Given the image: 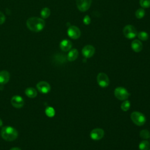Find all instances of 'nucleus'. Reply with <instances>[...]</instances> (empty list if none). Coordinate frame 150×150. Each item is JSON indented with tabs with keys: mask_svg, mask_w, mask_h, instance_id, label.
Wrapping results in <instances>:
<instances>
[{
	"mask_svg": "<svg viewBox=\"0 0 150 150\" xmlns=\"http://www.w3.org/2000/svg\"><path fill=\"white\" fill-rule=\"evenodd\" d=\"M26 25L27 27L32 31L39 32L44 28L45 26V22L41 18L32 17L27 20Z\"/></svg>",
	"mask_w": 150,
	"mask_h": 150,
	"instance_id": "f257e3e1",
	"label": "nucleus"
},
{
	"mask_svg": "<svg viewBox=\"0 0 150 150\" xmlns=\"http://www.w3.org/2000/svg\"><path fill=\"white\" fill-rule=\"evenodd\" d=\"M1 136L6 141H13L15 140L18 135L17 130L12 127L6 126L2 128L1 132Z\"/></svg>",
	"mask_w": 150,
	"mask_h": 150,
	"instance_id": "f03ea898",
	"label": "nucleus"
},
{
	"mask_svg": "<svg viewBox=\"0 0 150 150\" xmlns=\"http://www.w3.org/2000/svg\"><path fill=\"white\" fill-rule=\"evenodd\" d=\"M131 119L132 122L138 126H142L146 122V117L145 115L138 111H134L131 113Z\"/></svg>",
	"mask_w": 150,
	"mask_h": 150,
	"instance_id": "7ed1b4c3",
	"label": "nucleus"
},
{
	"mask_svg": "<svg viewBox=\"0 0 150 150\" xmlns=\"http://www.w3.org/2000/svg\"><path fill=\"white\" fill-rule=\"evenodd\" d=\"M123 34L126 38L131 39L135 38L137 36L138 32L136 28L134 26L128 25L124 28Z\"/></svg>",
	"mask_w": 150,
	"mask_h": 150,
	"instance_id": "20e7f679",
	"label": "nucleus"
},
{
	"mask_svg": "<svg viewBox=\"0 0 150 150\" xmlns=\"http://www.w3.org/2000/svg\"><path fill=\"white\" fill-rule=\"evenodd\" d=\"M130 94L127 89L122 87H118L114 90L115 97L120 100H125L129 97Z\"/></svg>",
	"mask_w": 150,
	"mask_h": 150,
	"instance_id": "39448f33",
	"label": "nucleus"
},
{
	"mask_svg": "<svg viewBox=\"0 0 150 150\" xmlns=\"http://www.w3.org/2000/svg\"><path fill=\"white\" fill-rule=\"evenodd\" d=\"M97 81L101 87H107L110 84V80L108 76L104 73H100L97 76Z\"/></svg>",
	"mask_w": 150,
	"mask_h": 150,
	"instance_id": "423d86ee",
	"label": "nucleus"
},
{
	"mask_svg": "<svg viewBox=\"0 0 150 150\" xmlns=\"http://www.w3.org/2000/svg\"><path fill=\"white\" fill-rule=\"evenodd\" d=\"M67 35L70 38L77 39L80 38L81 32L78 27L76 26H70L67 29Z\"/></svg>",
	"mask_w": 150,
	"mask_h": 150,
	"instance_id": "0eeeda50",
	"label": "nucleus"
},
{
	"mask_svg": "<svg viewBox=\"0 0 150 150\" xmlns=\"http://www.w3.org/2000/svg\"><path fill=\"white\" fill-rule=\"evenodd\" d=\"M91 4V0H76L77 7L79 11L85 12L87 11Z\"/></svg>",
	"mask_w": 150,
	"mask_h": 150,
	"instance_id": "6e6552de",
	"label": "nucleus"
},
{
	"mask_svg": "<svg viewBox=\"0 0 150 150\" xmlns=\"http://www.w3.org/2000/svg\"><path fill=\"white\" fill-rule=\"evenodd\" d=\"M104 135V131L103 129L97 128L93 129L90 132V137L93 140H100L103 138Z\"/></svg>",
	"mask_w": 150,
	"mask_h": 150,
	"instance_id": "1a4fd4ad",
	"label": "nucleus"
},
{
	"mask_svg": "<svg viewBox=\"0 0 150 150\" xmlns=\"http://www.w3.org/2000/svg\"><path fill=\"white\" fill-rule=\"evenodd\" d=\"M11 104L13 107L16 108H22L24 105V100L20 96H14L12 97L11 100Z\"/></svg>",
	"mask_w": 150,
	"mask_h": 150,
	"instance_id": "9d476101",
	"label": "nucleus"
},
{
	"mask_svg": "<svg viewBox=\"0 0 150 150\" xmlns=\"http://www.w3.org/2000/svg\"><path fill=\"white\" fill-rule=\"evenodd\" d=\"M36 87L39 92L43 94L48 93L50 90V85L46 81H41L36 84Z\"/></svg>",
	"mask_w": 150,
	"mask_h": 150,
	"instance_id": "9b49d317",
	"label": "nucleus"
},
{
	"mask_svg": "<svg viewBox=\"0 0 150 150\" xmlns=\"http://www.w3.org/2000/svg\"><path fill=\"white\" fill-rule=\"evenodd\" d=\"M81 53L86 58H90L94 55L95 48L91 45H86L82 49Z\"/></svg>",
	"mask_w": 150,
	"mask_h": 150,
	"instance_id": "f8f14e48",
	"label": "nucleus"
},
{
	"mask_svg": "<svg viewBox=\"0 0 150 150\" xmlns=\"http://www.w3.org/2000/svg\"><path fill=\"white\" fill-rule=\"evenodd\" d=\"M72 46L71 42L67 39H64L60 43V48L63 52H67L70 50Z\"/></svg>",
	"mask_w": 150,
	"mask_h": 150,
	"instance_id": "ddd939ff",
	"label": "nucleus"
},
{
	"mask_svg": "<svg viewBox=\"0 0 150 150\" xmlns=\"http://www.w3.org/2000/svg\"><path fill=\"white\" fill-rule=\"evenodd\" d=\"M10 79V74L6 70H2L0 71V84H6Z\"/></svg>",
	"mask_w": 150,
	"mask_h": 150,
	"instance_id": "4468645a",
	"label": "nucleus"
},
{
	"mask_svg": "<svg viewBox=\"0 0 150 150\" xmlns=\"http://www.w3.org/2000/svg\"><path fill=\"white\" fill-rule=\"evenodd\" d=\"M143 47L142 43L139 40L135 39L131 43V48L135 52H139L142 50Z\"/></svg>",
	"mask_w": 150,
	"mask_h": 150,
	"instance_id": "2eb2a0df",
	"label": "nucleus"
},
{
	"mask_svg": "<svg viewBox=\"0 0 150 150\" xmlns=\"http://www.w3.org/2000/svg\"><path fill=\"white\" fill-rule=\"evenodd\" d=\"M78 50L76 49H73L69 51L68 53L67 56V59L69 62H73L75 60L77 57H78Z\"/></svg>",
	"mask_w": 150,
	"mask_h": 150,
	"instance_id": "dca6fc26",
	"label": "nucleus"
},
{
	"mask_svg": "<svg viewBox=\"0 0 150 150\" xmlns=\"http://www.w3.org/2000/svg\"><path fill=\"white\" fill-rule=\"evenodd\" d=\"M25 93L26 95V96L32 98L36 97L38 94L36 90L33 87H28L25 90Z\"/></svg>",
	"mask_w": 150,
	"mask_h": 150,
	"instance_id": "f3484780",
	"label": "nucleus"
},
{
	"mask_svg": "<svg viewBox=\"0 0 150 150\" xmlns=\"http://www.w3.org/2000/svg\"><path fill=\"white\" fill-rule=\"evenodd\" d=\"M138 147L140 150H149L150 143L147 140H143L139 143Z\"/></svg>",
	"mask_w": 150,
	"mask_h": 150,
	"instance_id": "a211bd4d",
	"label": "nucleus"
},
{
	"mask_svg": "<svg viewBox=\"0 0 150 150\" xmlns=\"http://www.w3.org/2000/svg\"><path fill=\"white\" fill-rule=\"evenodd\" d=\"M54 60L56 62L58 63H63L66 62V57L65 56V55L62 54H56L54 57Z\"/></svg>",
	"mask_w": 150,
	"mask_h": 150,
	"instance_id": "6ab92c4d",
	"label": "nucleus"
},
{
	"mask_svg": "<svg viewBox=\"0 0 150 150\" xmlns=\"http://www.w3.org/2000/svg\"><path fill=\"white\" fill-rule=\"evenodd\" d=\"M50 14V10L48 8H44L40 12V15L42 18L46 19L49 16Z\"/></svg>",
	"mask_w": 150,
	"mask_h": 150,
	"instance_id": "aec40b11",
	"label": "nucleus"
},
{
	"mask_svg": "<svg viewBox=\"0 0 150 150\" xmlns=\"http://www.w3.org/2000/svg\"><path fill=\"white\" fill-rule=\"evenodd\" d=\"M139 135L141 138L144 139H148L150 138V132L147 129H142L140 131Z\"/></svg>",
	"mask_w": 150,
	"mask_h": 150,
	"instance_id": "412c9836",
	"label": "nucleus"
},
{
	"mask_svg": "<svg viewBox=\"0 0 150 150\" xmlns=\"http://www.w3.org/2000/svg\"><path fill=\"white\" fill-rule=\"evenodd\" d=\"M137 36L139 39L143 40V41H145L148 39L149 36H148V34L146 32L141 31V32H139V33H138Z\"/></svg>",
	"mask_w": 150,
	"mask_h": 150,
	"instance_id": "4be33fe9",
	"label": "nucleus"
},
{
	"mask_svg": "<svg viewBox=\"0 0 150 150\" xmlns=\"http://www.w3.org/2000/svg\"><path fill=\"white\" fill-rule=\"evenodd\" d=\"M46 115L49 117H53L55 114V111L53 107H47L45 110Z\"/></svg>",
	"mask_w": 150,
	"mask_h": 150,
	"instance_id": "5701e85b",
	"label": "nucleus"
},
{
	"mask_svg": "<svg viewBox=\"0 0 150 150\" xmlns=\"http://www.w3.org/2000/svg\"><path fill=\"white\" fill-rule=\"evenodd\" d=\"M145 14V11L143 8H139L135 12V16L138 19L142 18Z\"/></svg>",
	"mask_w": 150,
	"mask_h": 150,
	"instance_id": "b1692460",
	"label": "nucleus"
},
{
	"mask_svg": "<svg viewBox=\"0 0 150 150\" xmlns=\"http://www.w3.org/2000/svg\"><path fill=\"white\" fill-rule=\"evenodd\" d=\"M130 105H131L130 102L128 100H125L124 102H122V103L121 104V108L122 111H127L129 109Z\"/></svg>",
	"mask_w": 150,
	"mask_h": 150,
	"instance_id": "393cba45",
	"label": "nucleus"
},
{
	"mask_svg": "<svg viewBox=\"0 0 150 150\" xmlns=\"http://www.w3.org/2000/svg\"><path fill=\"white\" fill-rule=\"evenodd\" d=\"M140 5L144 8L150 7V0H139Z\"/></svg>",
	"mask_w": 150,
	"mask_h": 150,
	"instance_id": "a878e982",
	"label": "nucleus"
},
{
	"mask_svg": "<svg viewBox=\"0 0 150 150\" xmlns=\"http://www.w3.org/2000/svg\"><path fill=\"white\" fill-rule=\"evenodd\" d=\"M83 23L86 25H88L91 22V19H90V17L88 16V15H86L84 18H83Z\"/></svg>",
	"mask_w": 150,
	"mask_h": 150,
	"instance_id": "bb28decb",
	"label": "nucleus"
},
{
	"mask_svg": "<svg viewBox=\"0 0 150 150\" xmlns=\"http://www.w3.org/2000/svg\"><path fill=\"white\" fill-rule=\"evenodd\" d=\"M5 21V16L4 14L2 12H0V25L4 23Z\"/></svg>",
	"mask_w": 150,
	"mask_h": 150,
	"instance_id": "cd10ccee",
	"label": "nucleus"
},
{
	"mask_svg": "<svg viewBox=\"0 0 150 150\" xmlns=\"http://www.w3.org/2000/svg\"><path fill=\"white\" fill-rule=\"evenodd\" d=\"M9 150H21V149H20L18 147H13V148H12L11 149H10Z\"/></svg>",
	"mask_w": 150,
	"mask_h": 150,
	"instance_id": "c85d7f7f",
	"label": "nucleus"
},
{
	"mask_svg": "<svg viewBox=\"0 0 150 150\" xmlns=\"http://www.w3.org/2000/svg\"><path fill=\"white\" fill-rule=\"evenodd\" d=\"M2 124H3L2 121V120L0 118V127H1V126L2 125Z\"/></svg>",
	"mask_w": 150,
	"mask_h": 150,
	"instance_id": "c756f323",
	"label": "nucleus"
},
{
	"mask_svg": "<svg viewBox=\"0 0 150 150\" xmlns=\"http://www.w3.org/2000/svg\"><path fill=\"white\" fill-rule=\"evenodd\" d=\"M149 150H150V149H149Z\"/></svg>",
	"mask_w": 150,
	"mask_h": 150,
	"instance_id": "7c9ffc66",
	"label": "nucleus"
}]
</instances>
